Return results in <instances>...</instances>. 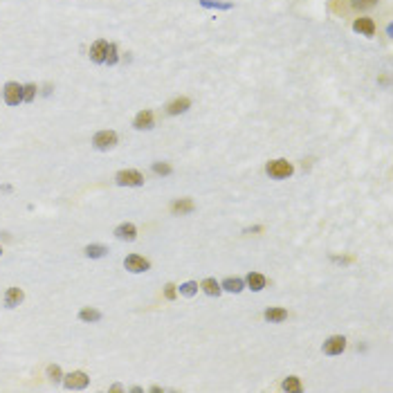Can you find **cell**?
Returning <instances> with one entry per match:
<instances>
[{"instance_id":"obj_11","label":"cell","mask_w":393,"mask_h":393,"mask_svg":"<svg viewBox=\"0 0 393 393\" xmlns=\"http://www.w3.org/2000/svg\"><path fill=\"white\" fill-rule=\"evenodd\" d=\"M353 29L355 32H360V34H364V36H373L375 34V22L371 21V18H357V21L353 22Z\"/></svg>"},{"instance_id":"obj_29","label":"cell","mask_w":393,"mask_h":393,"mask_svg":"<svg viewBox=\"0 0 393 393\" xmlns=\"http://www.w3.org/2000/svg\"><path fill=\"white\" fill-rule=\"evenodd\" d=\"M0 254H2V247H0Z\"/></svg>"},{"instance_id":"obj_8","label":"cell","mask_w":393,"mask_h":393,"mask_svg":"<svg viewBox=\"0 0 393 393\" xmlns=\"http://www.w3.org/2000/svg\"><path fill=\"white\" fill-rule=\"evenodd\" d=\"M106 50H108V41L99 39L90 47V61L92 63H104L106 61Z\"/></svg>"},{"instance_id":"obj_26","label":"cell","mask_w":393,"mask_h":393,"mask_svg":"<svg viewBox=\"0 0 393 393\" xmlns=\"http://www.w3.org/2000/svg\"><path fill=\"white\" fill-rule=\"evenodd\" d=\"M153 173H157V175H169V173H171V164L155 162V164H153Z\"/></svg>"},{"instance_id":"obj_9","label":"cell","mask_w":393,"mask_h":393,"mask_svg":"<svg viewBox=\"0 0 393 393\" xmlns=\"http://www.w3.org/2000/svg\"><path fill=\"white\" fill-rule=\"evenodd\" d=\"M115 236L119 238V240H128V243H131V240L137 238V227H135L133 222H122V225L115 229Z\"/></svg>"},{"instance_id":"obj_10","label":"cell","mask_w":393,"mask_h":393,"mask_svg":"<svg viewBox=\"0 0 393 393\" xmlns=\"http://www.w3.org/2000/svg\"><path fill=\"white\" fill-rule=\"evenodd\" d=\"M133 126L137 128V131H151V128H153V112L151 110H139L137 115H135Z\"/></svg>"},{"instance_id":"obj_25","label":"cell","mask_w":393,"mask_h":393,"mask_svg":"<svg viewBox=\"0 0 393 393\" xmlns=\"http://www.w3.org/2000/svg\"><path fill=\"white\" fill-rule=\"evenodd\" d=\"M34 97H36V86L34 83H27V86H22V101H34Z\"/></svg>"},{"instance_id":"obj_17","label":"cell","mask_w":393,"mask_h":393,"mask_svg":"<svg viewBox=\"0 0 393 393\" xmlns=\"http://www.w3.org/2000/svg\"><path fill=\"white\" fill-rule=\"evenodd\" d=\"M200 288H202V292L205 294H209V297H218V294L222 292L220 283H218L216 279H205V281L200 283Z\"/></svg>"},{"instance_id":"obj_15","label":"cell","mask_w":393,"mask_h":393,"mask_svg":"<svg viewBox=\"0 0 393 393\" xmlns=\"http://www.w3.org/2000/svg\"><path fill=\"white\" fill-rule=\"evenodd\" d=\"M196 205L191 202L189 198H182V200H175L171 205V211L175 214V216H182V214H189V211H194Z\"/></svg>"},{"instance_id":"obj_18","label":"cell","mask_w":393,"mask_h":393,"mask_svg":"<svg viewBox=\"0 0 393 393\" xmlns=\"http://www.w3.org/2000/svg\"><path fill=\"white\" fill-rule=\"evenodd\" d=\"M265 319L270 321V324L285 321V319H288V310H283V308H267V310H265Z\"/></svg>"},{"instance_id":"obj_16","label":"cell","mask_w":393,"mask_h":393,"mask_svg":"<svg viewBox=\"0 0 393 393\" xmlns=\"http://www.w3.org/2000/svg\"><path fill=\"white\" fill-rule=\"evenodd\" d=\"M220 288H222V290H227V292L238 294V292H243L245 281H243V279H236V277H229V279H225V281H222Z\"/></svg>"},{"instance_id":"obj_4","label":"cell","mask_w":393,"mask_h":393,"mask_svg":"<svg viewBox=\"0 0 393 393\" xmlns=\"http://www.w3.org/2000/svg\"><path fill=\"white\" fill-rule=\"evenodd\" d=\"M88 382H90V377L83 371H72V373H67V375H63V384H66V389H70V391H81V389L88 387Z\"/></svg>"},{"instance_id":"obj_23","label":"cell","mask_w":393,"mask_h":393,"mask_svg":"<svg viewBox=\"0 0 393 393\" xmlns=\"http://www.w3.org/2000/svg\"><path fill=\"white\" fill-rule=\"evenodd\" d=\"M119 61V54H117V47L112 43H108V50H106V61L104 63H108V66H115V63Z\"/></svg>"},{"instance_id":"obj_6","label":"cell","mask_w":393,"mask_h":393,"mask_svg":"<svg viewBox=\"0 0 393 393\" xmlns=\"http://www.w3.org/2000/svg\"><path fill=\"white\" fill-rule=\"evenodd\" d=\"M124 267H126L128 272H133V274H142V272H146L151 267V263L144 259V256L139 254H131L124 259Z\"/></svg>"},{"instance_id":"obj_24","label":"cell","mask_w":393,"mask_h":393,"mask_svg":"<svg viewBox=\"0 0 393 393\" xmlns=\"http://www.w3.org/2000/svg\"><path fill=\"white\" fill-rule=\"evenodd\" d=\"M47 377H50L52 382H61V380H63V371L56 364H50V366H47Z\"/></svg>"},{"instance_id":"obj_27","label":"cell","mask_w":393,"mask_h":393,"mask_svg":"<svg viewBox=\"0 0 393 393\" xmlns=\"http://www.w3.org/2000/svg\"><path fill=\"white\" fill-rule=\"evenodd\" d=\"M377 0H353V7L357 9H369V7H375Z\"/></svg>"},{"instance_id":"obj_3","label":"cell","mask_w":393,"mask_h":393,"mask_svg":"<svg viewBox=\"0 0 393 393\" xmlns=\"http://www.w3.org/2000/svg\"><path fill=\"white\" fill-rule=\"evenodd\" d=\"M115 180H117L119 187H142V184H144V175H142L139 171H133V169L119 171Z\"/></svg>"},{"instance_id":"obj_14","label":"cell","mask_w":393,"mask_h":393,"mask_svg":"<svg viewBox=\"0 0 393 393\" xmlns=\"http://www.w3.org/2000/svg\"><path fill=\"white\" fill-rule=\"evenodd\" d=\"M245 283H247V285L254 290V292H261V290L265 288V277H263V274H259V272H249L247 279H245Z\"/></svg>"},{"instance_id":"obj_7","label":"cell","mask_w":393,"mask_h":393,"mask_svg":"<svg viewBox=\"0 0 393 393\" xmlns=\"http://www.w3.org/2000/svg\"><path fill=\"white\" fill-rule=\"evenodd\" d=\"M344 349H346V337H342V335H332L324 342V353L326 355H339L344 353Z\"/></svg>"},{"instance_id":"obj_28","label":"cell","mask_w":393,"mask_h":393,"mask_svg":"<svg viewBox=\"0 0 393 393\" xmlns=\"http://www.w3.org/2000/svg\"><path fill=\"white\" fill-rule=\"evenodd\" d=\"M164 297H166V299H169V301H173V299H175V285H171V283H169V285H166V288H164Z\"/></svg>"},{"instance_id":"obj_19","label":"cell","mask_w":393,"mask_h":393,"mask_svg":"<svg viewBox=\"0 0 393 393\" xmlns=\"http://www.w3.org/2000/svg\"><path fill=\"white\" fill-rule=\"evenodd\" d=\"M83 252H86L88 259H101V256L108 254V247H104V245H88Z\"/></svg>"},{"instance_id":"obj_21","label":"cell","mask_w":393,"mask_h":393,"mask_svg":"<svg viewBox=\"0 0 393 393\" xmlns=\"http://www.w3.org/2000/svg\"><path fill=\"white\" fill-rule=\"evenodd\" d=\"M283 391H290V393H301V382L299 377H285L281 384Z\"/></svg>"},{"instance_id":"obj_5","label":"cell","mask_w":393,"mask_h":393,"mask_svg":"<svg viewBox=\"0 0 393 393\" xmlns=\"http://www.w3.org/2000/svg\"><path fill=\"white\" fill-rule=\"evenodd\" d=\"M2 94H5V104L7 106L22 104V86H21V83H16V81L5 83V90H2Z\"/></svg>"},{"instance_id":"obj_12","label":"cell","mask_w":393,"mask_h":393,"mask_svg":"<svg viewBox=\"0 0 393 393\" xmlns=\"http://www.w3.org/2000/svg\"><path fill=\"white\" fill-rule=\"evenodd\" d=\"M22 299H25V292H22L21 288H9L5 292V306L7 308H16V306H21Z\"/></svg>"},{"instance_id":"obj_20","label":"cell","mask_w":393,"mask_h":393,"mask_svg":"<svg viewBox=\"0 0 393 393\" xmlns=\"http://www.w3.org/2000/svg\"><path fill=\"white\" fill-rule=\"evenodd\" d=\"M79 319H81V321H88V324H92V321H99V319H101V312L94 310V308H83V310L79 312Z\"/></svg>"},{"instance_id":"obj_2","label":"cell","mask_w":393,"mask_h":393,"mask_svg":"<svg viewBox=\"0 0 393 393\" xmlns=\"http://www.w3.org/2000/svg\"><path fill=\"white\" fill-rule=\"evenodd\" d=\"M265 171L270 173L272 177H277V180H283V177H290L294 171V166L290 164L288 160H274L270 162V164L265 166Z\"/></svg>"},{"instance_id":"obj_22","label":"cell","mask_w":393,"mask_h":393,"mask_svg":"<svg viewBox=\"0 0 393 393\" xmlns=\"http://www.w3.org/2000/svg\"><path fill=\"white\" fill-rule=\"evenodd\" d=\"M198 288H200V285L196 281H187V283H182V285H180V294H184V297H194V294L198 292Z\"/></svg>"},{"instance_id":"obj_1","label":"cell","mask_w":393,"mask_h":393,"mask_svg":"<svg viewBox=\"0 0 393 393\" xmlns=\"http://www.w3.org/2000/svg\"><path fill=\"white\" fill-rule=\"evenodd\" d=\"M117 144V133L115 131H99V133L92 137V146L97 151H110Z\"/></svg>"},{"instance_id":"obj_13","label":"cell","mask_w":393,"mask_h":393,"mask_svg":"<svg viewBox=\"0 0 393 393\" xmlns=\"http://www.w3.org/2000/svg\"><path fill=\"white\" fill-rule=\"evenodd\" d=\"M189 106H191V101L187 99V97H180V99H173L171 104L166 106V112L169 115H180V112H187Z\"/></svg>"}]
</instances>
